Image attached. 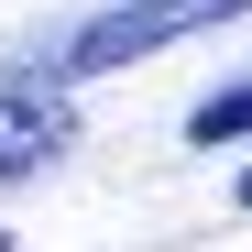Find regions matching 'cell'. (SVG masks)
<instances>
[{
  "mask_svg": "<svg viewBox=\"0 0 252 252\" xmlns=\"http://www.w3.org/2000/svg\"><path fill=\"white\" fill-rule=\"evenodd\" d=\"M187 143H208V154H220V143H252V77H241V88H208L187 110Z\"/></svg>",
  "mask_w": 252,
  "mask_h": 252,
  "instance_id": "obj_3",
  "label": "cell"
},
{
  "mask_svg": "<svg viewBox=\"0 0 252 252\" xmlns=\"http://www.w3.org/2000/svg\"><path fill=\"white\" fill-rule=\"evenodd\" d=\"M241 208H252V164H241Z\"/></svg>",
  "mask_w": 252,
  "mask_h": 252,
  "instance_id": "obj_4",
  "label": "cell"
},
{
  "mask_svg": "<svg viewBox=\"0 0 252 252\" xmlns=\"http://www.w3.org/2000/svg\"><path fill=\"white\" fill-rule=\"evenodd\" d=\"M66 143H77V99L55 88V77H11V88H0V187L44 176Z\"/></svg>",
  "mask_w": 252,
  "mask_h": 252,
  "instance_id": "obj_2",
  "label": "cell"
},
{
  "mask_svg": "<svg viewBox=\"0 0 252 252\" xmlns=\"http://www.w3.org/2000/svg\"><path fill=\"white\" fill-rule=\"evenodd\" d=\"M0 252H11V230H0Z\"/></svg>",
  "mask_w": 252,
  "mask_h": 252,
  "instance_id": "obj_5",
  "label": "cell"
},
{
  "mask_svg": "<svg viewBox=\"0 0 252 252\" xmlns=\"http://www.w3.org/2000/svg\"><path fill=\"white\" fill-rule=\"evenodd\" d=\"M241 11L252 0H121V11H99V22L66 33V44L44 55V77L77 88V77H110V66H132L154 44H187V33H208V22H241Z\"/></svg>",
  "mask_w": 252,
  "mask_h": 252,
  "instance_id": "obj_1",
  "label": "cell"
}]
</instances>
